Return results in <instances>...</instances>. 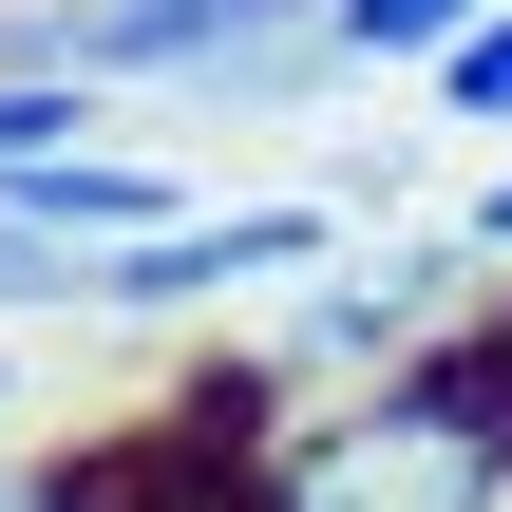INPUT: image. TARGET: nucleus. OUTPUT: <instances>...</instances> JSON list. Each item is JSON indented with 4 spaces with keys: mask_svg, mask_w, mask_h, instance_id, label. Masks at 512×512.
Segmentation results:
<instances>
[{
    "mask_svg": "<svg viewBox=\"0 0 512 512\" xmlns=\"http://www.w3.org/2000/svg\"><path fill=\"white\" fill-rule=\"evenodd\" d=\"M0 456H19V342H0Z\"/></svg>",
    "mask_w": 512,
    "mask_h": 512,
    "instance_id": "6e6552de",
    "label": "nucleus"
},
{
    "mask_svg": "<svg viewBox=\"0 0 512 512\" xmlns=\"http://www.w3.org/2000/svg\"><path fill=\"white\" fill-rule=\"evenodd\" d=\"M494 0H323V76H437Z\"/></svg>",
    "mask_w": 512,
    "mask_h": 512,
    "instance_id": "20e7f679",
    "label": "nucleus"
},
{
    "mask_svg": "<svg viewBox=\"0 0 512 512\" xmlns=\"http://www.w3.org/2000/svg\"><path fill=\"white\" fill-rule=\"evenodd\" d=\"M475 304H494V266H475L456 228H361V247H342V266H304L247 342H266V380H285V399H361V380L437 361Z\"/></svg>",
    "mask_w": 512,
    "mask_h": 512,
    "instance_id": "f257e3e1",
    "label": "nucleus"
},
{
    "mask_svg": "<svg viewBox=\"0 0 512 512\" xmlns=\"http://www.w3.org/2000/svg\"><path fill=\"white\" fill-rule=\"evenodd\" d=\"M361 209L342 190H247V209H171L152 247H95V323H228V304H285L304 266H342Z\"/></svg>",
    "mask_w": 512,
    "mask_h": 512,
    "instance_id": "7ed1b4c3",
    "label": "nucleus"
},
{
    "mask_svg": "<svg viewBox=\"0 0 512 512\" xmlns=\"http://www.w3.org/2000/svg\"><path fill=\"white\" fill-rule=\"evenodd\" d=\"M323 38V0H0V76H95L114 114L133 95H228L247 57Z\"/></svg>",
    "mask_w": 512,
    "mask_h": 512,
    "instance_id": "f03ea898",
    "label": "nucleus"
},
{
    "mask_svg": "<svg viewBox=\"0 0 512 512\" xmlns=\"http://www.w3.org/2000/svg\"><path fill=\"white\" fill-rule=\"evenodd\" d=\"M0 512H76V475H38V456H0Z\"/></svg>",
    "mask_w": 512,
    "mask_h": 512,
    "instance_id": "0eeeda50",
    "label": "nucleus"
},
{
    "mask_svg": "<svg viewBox=\"0 0 512 512\" xmlns=\"http://www.w3.org/2000/svg\"><path fill=\"white\" fill-rule=\"evenodd\" d=\"M456 247H475V266H494V285H512V152H494V171H475V209H456Z\"/></svg>",
    "mask_w": 512,
    "mask_h": 512,
    "instance_id": "423d86ee",
    "label": "nucleus"
},
{
    "mask_svg": "<svg viewBox=\"0 0 512 512\" xmlns=\"http://www.w3.org/2000/svg\"><path fill=\"white\" fill-rule=\"evenodd\" d=\"M418 95H437L456 133H512V0L475 19V38H456V57H437V76H418Z\"/></svg>",
    "mask_w": 512,
    "mask_h": 512,
    "instance_id": "39448f33",
    "label": "nucleus"
}]
</instances>
